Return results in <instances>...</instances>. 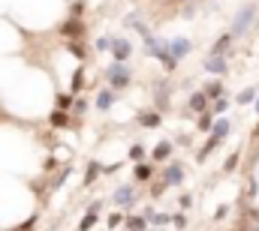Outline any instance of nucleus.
Returning a JSON list of instances; mask_svg holds the SVG:
<instances>
[{
	"mask_svg": "<svg viewBox=\"0 0 259 231\" xmlns=\"http://www.w3.org/2000/svg\"><path fill=\"white\" fill-rule=\"evenodd\" d=\"M105 81L112 90H121V87H130V66L124 60H115L105 66Z\"/></svg>",
	"mask_w": 259,
	"mask_h": 231,
	"instance_id": "nucleus-1",
	"label": "nucleus"
},
{
	"mask_svg": "<svg viewBox=\"0 0 259 231\" xmlns=\"http://www.w3.org/2000/svg\"><path fill=\"white\" fill-rule=\"evenodd\" d=\"M145 39H148V54L160 57L166 69H175V60H172V57H169V51H166V39H160V36H151V33H148Z\"/></svg>",
	"mask_w": 259,
	"mask_h": 231,
	"instance_id": "nucleus-2",
	"label": "nucleus"
},
{
	"mask_svg": "<svg viewBox=\"0 0 259 231\" xmlns=\"http://www.w3.org/2000/svg\"><path fill=\"white\" fill-rule=\"evenodd\" d=\"M250 24H253V6H241V12L232 21V36H244L250 30Z\"/></svg>",
	"mask_w": 259,
	"mask_h": 231,
	"instance_id": "nucleus-3",
	"label": "nucleus"
},
{
	"mask_svg": "<svg viewBox=\"0 0 259 231\" xmlns=\"http://www.w3.org/2000/svg\"><path fill=\"white\" fill-rule=\"evenodd\" d=\"M166 51H169V57H172V60L187 57V54H190V39H187V36H178V39H169V42H166Z\"/></svg>",
	"mask_w": 259,
	"mask_h": 231,
	"instance_id": "nucleus-4",
	"label": "nucleus"
},
{
	"mask_svg": "<svg viewBox=\"0 0 259 231\" xmlns=\"http://www.w3.org/2000/svg\"><path fill=\"white\" fill-rule=\"evenodd\" d=\"M108 51H112L115 54V60H130V54H133V42L130 39H118V36H115V42H112V48H108Z\"/></svg>",
	"mask_w": 259,
	"mask_h": 231,
	"instance_id": "nucleus-5",
	"label": "nucleus"
},
{
	"mask_svg": "<svg viewBox=\"0 0 259 231\" xmlns=\"http://www.w3.org/2000/svg\"><path fill=\"white\" fill-rule=\"evenodd\" d=\"M115 102H118V93H115L112 87H105V90L97 93V108H103V111H105V108H112Z\"/></svg>",
	"mask_w": 259,
	"mask_h": 231,
	"instance_id": "nucleus-6",
	"label": "nucleus"
},
{
	"mask_svg": "<svg viewBox=\"0 0 259 231\" xmlns=\"http://www.w3.org/2000/svg\"><path fill=\"white\" fill-rule=\"evenodd\" d=\"M181 177H184L181 165H178V162H169L166 171H163V186H169V183H181Z\"/></svg>",
	"mask_w": 259,
	"mask_h": 231,
	"instance_id": "nucleus-7",
	"label": "nucleus"
},
{
	"mask_svg": "<svg viewBox=\"0 0 259 231\" xmlns=\"http://www.w3.org/2000/svg\"><path fill=\"white\" fill-rule=\"evenodd\" d=\"M205 69H208V72H217V75H223V72H226V57L208 54V57H205Z\"/></svg>",
	"mask_w": 259,
	"mask_h": 231,
	"instance_id": "nucleus-8",
	"label": "nucleus"
},
{
	"mask_svg": "<svg viewBox=\"0 0 259 231\" xmlns=\"http://www.w3.org/2000/svg\"><path fill=\"white\" fill-rule=\"evenodd\" d=\"M115 201H118V204H133V201H136V189H133V186H121V189L115 192Z\"/></svg>",
	"mask_w": 259,
	"mask_h": 231,
	"instance_id": "nucleus-9",
	"label": "nucleus"
},
{
	"mask_svg": "<svg viewBox=\"0 0 259 231\" xmlns=\"http://www.w3.org/2000/svg\"><path fill=\"white\" fill-rule=\"evenodd\" d=\"M232 39H235L232 33H223V36H220V39H217V45L211 48V54H217V57H223V54H226V48L232 45Z\"/></svg>",
	"mask_w": 259,
	"mask_h": 231,
	"instance_id": "nucleus-10",
	"label": "nucleus"
},
{
	"mask_svg": "<svg viewBox=\"0 0 259 231\" xmlns=\"http://www.w3.org/2000/svg\"><path fill=\"white\" fill-rule=\"evenodd\" d=\"M82 30H85V24H82L79 18H69V21L60 27V33H63V36H79Z\"/></svg>",
	"mask_w": 259,
	"mask_h": 231,
	"instance_id": "nucleus-11",
	"label": "nucleus"
},
{
	"mask_svg": "<svg viewBox=\"0 0 259 231\" xmlns=\"http://www.w3.org/2000/svg\"><path fill=\"white\" fill-rule=\"evenodd\" d=\"M202 93H205V99H220V96H223V84H220V81H208L202 87Z\"/></svg>",
	"mask_w": 259,
	"mask_h": 231,
	"instance_id": "nucleus-12",
	"label": "nucleus"
},
{
	"mask_svg": "<svg viewBox=\"0 0 259 231\" xmlns=\"http://www.w3.org/2000/svg\"><path fill=\"white\" fill-rule=\"evenodd\" d=\"M226 132H229V120H217V123L211 126V138H217V141L223 138Z\"/></svg>",
	"mask_w": 259,
	"mask_h": 231,
	"instance_id": "nucleus-13",
	"label": "nucleus"
},
{
	"mask_svg": "<svg viewBox=\"0 0 259 231\" xmlns=\"http://www.w3.org/2000/svg\"><path fill=\"white\" fill-rule=\"evenodd\" d=\"M139 123H142V126H160V114H157V111H145Z\"/></svg>",
	"mask_w": 259,
	"mask_h": 231,
	"instance_id": "nucleus-14",
	"label": "nucleus"
},
{
	"mask_svg": "<svg viewBox=\"0 0 259 231\" xmlns=\"http://www.w3.org/2000/svg\"><path fill=\"white\" fill-rule=\"evenodd\" d=\"M211 126H214V114H211V111H202V114H199V129L211 132Z\"/></svg>",
	"mask_w": 259,
	"mask_h": 231,
	"instance_id": "nucleus-15",
	"label": "nucleus"
},
{
	"mask_svg": "<svg viewBox=\"0 0 259 231\" xmlns=\"http://www.w3.org/2000/svg\"><path fill=\"white\" fill-rule=\"evenodd\" d=\"M205 102H208L205 93H193V96H190V108H193V111H205Z\"/></svg>",
	"mask_w": 259,
	"mask_h": 231,
	"instance_id": "nucleus-16",
	"label": "nucleus"
},
{
	"mask_svg": "<svg viewBox=\"0 0 259 231\" xmlns=\"http://www.w3.org/2000/svg\"><path fill=\"white\" fill-rule=\"evenodd\" d=\"M52 123H54V126H66V123H69V114H66V111H54V114H52Z\"/></svg>",
	"mask_w": 259,
	"mask_h": 231,
	"instance_id": "nucleus-17",
	"label": "nucleus"
},
{
	"mask_svg": "<svg viewBox=\"0 0 259 231\" xmlns=\"http://www.w3.org/2000/svg\"><path fill=\"white\" fill-rule=\"evenodd\" d=\"M151 171H154V165H148V162H142V165L136 168V177H139V180H148V177H151Z\"/></svg>",
	"mask_w": 259,
	"mask_h": 231,
	"instance_id": "nucleus-18",
	"label": "nucleus"
},
{
	"mask_svg": "<svg viewBox=\"0 0 259 231\" xmlns=\"http://www.w3.org/2000/svg\"><path fill=\"white\" fill-rule=\"evenodd\" d=\"M112 42H115V36H100V39H97V51H108Z\"/></svg>",
	"mask_w": 259,
	"mask_h": 231,
	"instance_id": "nucleus-19",
	"label": "nucleus"
},
{
	"mask_svg": "<svg viewBox=\"0 0 259 231\" xmlns=\"http://www.w3.org/2000/svg\"><path fill=\"white\" fill-rule=\"evenodd\" d=\"M169 150H172V144H160V147L154 150V162H160V159H166V156H169Z\"/></svg>",
	"mask_w": 259,
	"mask_h": 231,
	"instance_id": "nucleus-20",
	"label": "nucleus"
},
{
	"mask_svg": "<svg viewBox=\"0 0 259 231\" xmlns=\"http://www.w3.org/2000/svg\"><path fill=\"white\" fill-rule=\"evenodd\" d=\"M127 228L142 231V228H145V216H133V219H127Z\"/></svg>",
	"mask_w": 259,
	"mask_h": 231,
	"instance_id": "nucleus-21",
	"label": "nucleus"
},
{
	"mask_svg": "<svg viewBox=\"0 0 259 231\" xmlns=\"http://www.w3.org/2000/svg\"><path fill=\"white\" fill-rule=\"evenodd\" d=\"M253 96H256V90H253V87H244V90H241V93H238V102H241V105H244V102H250V99H253Z\"/></svg>",
	"mask_w": 259,
	"mask_h": 231,
	"instance_id": "nucleus-22",
	"label": "nucleus"
},
{
	"mask_svg": "<svg viewBox=\"0 0 259 231\" xmlns=\"http://www.w3.org/2000/svg\"><path fill=\"white\" fill-rule=\"evenodd\" d=\"M94 177H97V162H94V165H91V168H88V177H85V183H91V180H94Z\"/></svg>",
	"mask_w": 259,
	"mask_h": 231,
	"instance_id": "nucleus-23",
	"label": "nucleus"
}]
</instances>
